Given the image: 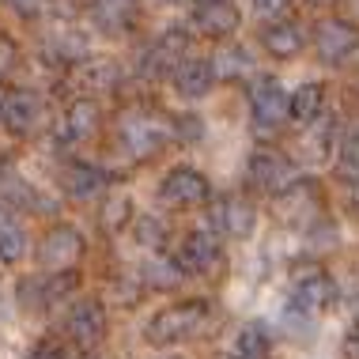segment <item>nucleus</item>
<instances>
[{"label":"nucleus","mask_w":359,"mask_h":359,"mask_svg":"<svg viewBox=\"0 0 359 359\" xmlns=\"http://www.w3.org/2000/svg\"><path fill=\"white\" fill-rule=\"evenodd\" d=\"M69 337H72V344L87 348V352L99 348L102 337H106V310H102V303H95V299L76 303L72 314H69Z\"/></svg>","instance_id":"f8f14e48"},{"label":"nucleus","mask_w":359,"mask_h":359,"mask_svg":"<svg viewBox=\"0 0 359 359\" xmlns=\"http://www.w3.org/2000/svg\"><path fill=\"white\" fill-rule=\"evenodd\" d=\"M159 4H174V0H159Z\"/></svg>","instance_id":"58836bf2"},{"label":"nucleus","mask_w":359,"mask_h":359,"mask_svg":"<svg viewBox=\"0 0 359 359\" xmlns=\"http://www.w3.org/2000/svg\"><path fill=\"white\" fill-rule=\"evenodd\" d=\"M144 273H148V284H151V287H174L182 276H186L174 257H155V261H148V269H144Z\"/></svg>","instance_id":"a878e982"},{"label":"nucleus","mask_w":359,"mask_h":359,"mask_svg":"<svg viewBox=\"0 0 359 359\" xmlns=\"http://www.w3.org/2000/svg\"><path fill=\"white\" fill-rule=\"evenodd\" d=\"M23 254H27V235L15 223H4L0 227V265H15Z\"/></svg>","instance_id":"393cba45"},{"label":"nucleus","mask_w":359,"mask_h":359,"mask_svg":"<svg viewBox=\"0 0 359 359\" xmlns=\"http://www.w3.org/2000/svg\"><path fill=\"white\" fill-rule=\"evenodd\" d=\"M121 140H125V148H129L137 159H148V155H155L167 144V125H159L151 118V114H125V121H121Z\"/></svg>","instance_id":"9b49d317"},{"label":"nucleus","mask_w":359,"mask_h":359,"mask_svg":"<svg viewBox=\"0 0 359 359\" xmlns=\"http://www.w3.org/2000/svg\"><path fill=\"white\" fill-rule=\"evenodd\" d=\"M287 118H291L287 91L280 87V80H273V76L254 80V87H250V121H254L257 137H276Z\"/></svg>","instance_id":"f03ea898"},{"label":"nucleus","mask_w":359,"mask_h":359,"mask_svg":"<svg viewBox=\"0 0 359 359\" xmlns=\"http://www.w3.org/2000/svg\"><path fill=\"white\" fill-rule=\"evenodd\" d=\"M80 80L87 91H110L118 83V65L114 61H80Z\"/></svg>","instance_id":"5701e85b"},{"label":"nucleus","mask_w":359,"mask_h":359,"mask_svg":"<svg viewBox=\"0 0 359 359\" xmlns=\"http://www.w3.org/2000/svg\"><path fill=\"white\" fill-rule=\"evenodd\" d=\"M4 102H8V91L0 87V121H4Z\"/></svg>","instance_id":"e433bc0d"},{"label":"nucleus","mask_w":359,"mask_h":359,"mask_svg":"<svg viewBox=\"0 0 359 359\" xmlns=\"http://www.w3.org/2000/svg\"><path fill=\"white\" fill-rule=\"evenodd\" d=\"M50 50L57 53V61H65V65H80L83 57H87V38L80 31H57L50 38Z\"/></svg>","instance_id":"b1692460"},{"label":"nucleus","mask_w":359,"mask_h":359,"mask_svg":"<svg viewBox=\"0 0 359 359\" xmlns=\"http://www.w3.org/2000/svg\"><path fill=\"white\" fill-rule=\"evenodd\" d=\"M269 348H273V337H269V325L261 322H246L235 337V355L242 359H265Z\"/></svg>","instance_id":"412c9836"},{"label":"nucleus","mask_w":359,"mask_h":359,"mask_svg":"<svg viewBox=\"0 0 359 359\" xmlns=\"http://www.w3.org/2000/svg\"><path fill=\"white\" fill-rule=\"evenodd\" d=\"M15 42H12V38H8V34H0V76H4L8 69H12V65H15Z\"/></svg>","instance_id":"7c9ffc66"},{"label":"nucleus","mask_w":359,"mask_h":359,"mask_svg":"<svg viewBox=\"0 0 359 359\" xmlns=\"http://www.w3.org/2000/svg\"><path fill=\"white\" fill-rule=\"evenodd\" d=\"M238 8L235 0H197L193 8V27L208 38H227L238 31Z\"/></svg>","instance_id":"ddd939ff"},{"label":"nucleus","mask_w":359,"mask_h":359,"mask_svg":"<svg viewBox=\"0 0 359 359\" xmlns=\"http://www.w3.org/2000/svg\"><path fill=\"white\" fill-rule=\"evenodd\" d=\"M99 121H102L99 102H95V99H76L69 110H65L61 137L69 144H83V140H91L95 133H99Z\"/></svg>","instance_id":"dca6fc26"},{"label":"nucleus","mask_w":359,"mask_h":359,"mask_svg":"<svg viewBox=\"0 0 359 359\" xmlns=\"http://www.w3.org/2000/svg\"><path fill=\"white\" fill-rule=\"evenodd\" d=\"M344 205H348V212L359 219V182H348V197H344Z\"/></svg>","instance_id":"473e14b6"},{"label":"nucleus","mask_w":359,"mask_h":359,"mask_svg":"<svg viewBox=\"0 0 359 359\" xmlns=\"http://www.w3.org/2000/svg\"><path fill=\"white\" fill-rule=\"evenodd\" d=\"M125 219H129V197H114L110 205H106V219L102 223L114 231V227H121Z\"/></svg>","instance_id":"c85d7f7f"},{"label":"nucleus","mask_w":359,"mask_h":359,"mask_svg":"<svg viewBox=\"0 0 359 359\" xmlns=\"http://www.w3.org/2000/svg\"><path fill=\"white\" fill-rule=\"evenodd\" d=\"M212 72L223 76V80H235V76L250 72V53L242 46H219L216 57H212Z\"/></svg>","instance_id":"4be33fe9"},{"label":"nucleus","mask_w":359,"mask_h":359,"mask_svg":"<svg viewBox=\"0 0 359 359\" xmlns=\"http://www.w3.org/2000/svg\"><path fill=\"white\" fill-rule=\"evenodd\" d=\"M83 254V235L76 227H53L46 231L42 246H38V265L50 269V273H65V269H72L76 261Z\"/></svg>","instance_id":"6e6552de"},{"label":"nucleus","mask_w":359,"mask_h":359,"mask_svg":"<svg viewBox=\"0 0 359 359\" xmlns=\"http://www.w3.org/2000/svg\"><path fill=\"white\" fill-rule=\"evenodd\" d=\"M170 80H174V91H178L182 99H201V95H208V87L216 83V72H212V61H205V57H186Z\"/></svg>","instance_id":"a211bd4d"},{"label":"nucleus","mask_w":359,"mask_h":359,"mask_svg":"<svg viewBox=\"0 0 359 359\" xmlns=\"http://www.w3.org/2000/svg\"><path fill=\"white\" fill-rule=\"evenodd\" d=\"M355 46H359V31L348 19H322V23L314 27V50L325 65L348 61V57L355 53Z\"/></svg>","instance_id":"0eeeda50"},{"label":"nucleus","mask_w":359,"mask_h":359,"mask_svg":"<svg viewBox=\"0 0 359 359\" xmlns=\"http://www.w3.org/2000/svg\"><path fill=\"white\" fill-rule=\"evenodd\" d=\"M261 46L269 50V57L287 61V57H295L306 46V31H303V23H295V19H273V23L261 31Z\"/></svg>","instance_id":"2eb2a0df"},{"label":"nucleus","mask_w":359,"mask_h":359,"mask_svg":"<svg viewBox=\"0 0 359 359\" xmlns=\"http://www.w3.org/2000/svg\"><path fill=\"white\" fill-rule=\"evenodd\" d=\"M212 227L219 231V235L227 238H250L257 227V212L250 205L246 197H238V193H227V197H219L216 205H212Z\"/></svg>","instance_id":"9d476101"},{"label":"nucleus","mask_w":359,"mask_h":359,"mask_svg":"<svg viewBox=\"0 0 359 359\" xmlns=\"http://www.w3.org/2000/svg\"><path fill=\"white\" fill-rule=\"evenodd\" d=\"M344 8H348V15L359 19V0H344Z\"/></svg>","instance_id":"c9c22d12"},{"label":"nucleus","mask_w":359,"mask_h":359,"mask_svg":"<svg viewBox=\"0 0 359 359\" xmlns=\"http://www.w3.org/2000/svg\"><path fill=\"white\" fill-rule=\"evenodd\" d=\"M106 182H110L106 170L91 167V163H72V167L65 170L61 186H65V193H69L72 201H95L106 189Z\"/></svg>","instance_id":"6ab92c4d"},{"label":"nucleus","mask_w":359,"mask_h":359,"mask_svg":"<svg viewBox=\"0 0 359 359\" xmlns=\"http://www.w3.org/2000/svg\"><path fill=\"white\" fill-rule=\"evenodd\" d=\"M333 303V280H329L322 269H295V280H291V310H299L303 318H314Z\"/></svg>","instance_id":"423d86ee"},{"label":"nucleus","mask_w":359,"mask_h":359,"mask_svg":"<svg viewBox=\"0 0 359 359\" xmlns=\"http://www.w3.org/2000/svg\"><path fill=\"white\" fill-rule=\"evenodd\" d=\"M27 359H69V355H65V348L57 341H42V344L31 348V355H27Z\"/></svg>","instance_id":"c756f323"},{"label":"nucleus","mask_w":359,"mask_h":359,"mask_svg":"<svg viewBox=\"0 0 359 359\" xmlns=\"http://www.w3.org/2000/svg\"><path fill=\"white\" fill-rule=\"evenodd\" d=\"M91 19L102 34H125L137 23V0H91Z\"/></svg>","instance_id":"f3484780"},{"label":"nucleus","mask_w":359,"mask_h":359,"mask_svg":"<svg viewBox=\"0 0 359 359\" xmlns=\"http://www.w3.org/2000/svg\"><path fill=\"white\" fill-rule=\"evenodd\" d=\"M337 170H341L348 182H359V133H352V137L344 140L341 159H337Z\"/></svg>","instance_id":"bb28decb"},{"label":"nucleus","mask_w":359,"mask_h":359,"mask_svg":"<svg viewBox=\"0 0 359 359\" xmlns=\"http://www.w3.org/2000/svg\"><path fill=\"white\" fill-rule=\"evenodd\" d=\"M208 322H212V303H205V299H186V303L163 306L148 322L144 337L155 348H167V344H182V341H197L208 329Z\"/></svg>","instance_id":"f257e3e1"},{"label":"nucleus","mask_w":359,"mask_h":359,"mask_svg":"<svg viewBox=\"0 0 359 359\" xmlns=\"http://www.w3.org/2000/svg\"><path fill=\"white\" fill-rule=\"evenodd\" d=\"M4 223H8V219H4V208H0V227H4Z\"/></svg>","instance_id":"4c0bfd02"},{"label":"nucleus","mask_w":359,"mask_h":359,"mask_svg":"<svg viewBox=\"0 0 359 359\" xmlns=\"http://www.w3.org/2000/svg\"><path fill=\"white\" fill-rule=\"evenodd\" d=\"M137 235H140V242H148V246H159V223H151V219H140L137 223Z\"/></svg>","instance_id":"2f4dec72"},{"label":"nucleus","mask_w":359,"mask_h":359,"mask_svg":"<svg viewBox=\"0 0 359 359\" xmlns=\"http://www.w3.org/2000/svg\"><path fill=\"white\" fill-rule=\"evenodd\" d=\"M42 121V99L34 91H8V102H4V125L8 133L15 137H31Z\"/></svg>","instance_id":"4468645a"},{"label":"nucleus","mask_w":359,"mask_h":359,"mask_svg":"<svg viewBox=\"0 0 359 359\" xmlns=\"http://www.w3.org/2000/svg\"><path fill=\"white\" fill-rule=\"evenodd\" d=\"M186 57H189V34L182 31V27H170V31H163L148 50H144L140 76H151V80H159V76H174Z\"/></svg>","instance_id":"20e7f679"},{"label":"nucleus","mask_w":359,"mask_h":359,"mask_svg":"<svg viewBox=\"0 0 359 359\" xmlns=\"http://www.w3.org/2000/svg\"><path fill=\"white\" fill-rule=\"evenodd\" d=\"M159 197H163V205H170V208H197L212 197V186H208V178L201 170L174 167V170L163 174Z\"/></svg>","instance_id":"39448f33"},{"label":"nucleus","mask_w":359,"mask_h":359,"mask_svg":"<svg viewBox=\"0 0 359 359\" xmlns=\"http://www.w3.org/2000/svg\"><path fill=\"white\" fill-rule=\"evenodd\" d=\"M246 182L257 193H273V197H284V193L299 182V167L287 159L284 151L276 148H257L246 163Z\"/></svg>","instance_id":"7ed1b4c3"},{"label":"nucleus","mask_w":359,"mask_h":359,"mask_svg":"<svg viewBox=\"0 0 359 359\" xmlns=\"http://www.w3.org/2000/svg\"><path fill=\"white\" fill-rule=\"evenodd\" d=\"M291 4H295V0H254V12L273 23V19H284L291 12Z\"/></svg>","instance_id":"cd10ccee"},{"label":"nucleus","mask_w":359,"mask_h":359,"mask_svg":"<svg viewBox=\"0 0 359 359\" xmlns=\"http://www.w3.org/2000/svg\"><path fill=\"white\" fill-rule=\"evenodd\" d=\"M341 352H344V359H359V333H352V337H348Z\"/></svg>","instance_id":"f704fd0d"},{"label":"nucleus","mask_w":359,"mask_h":359,"mask_svg":"<svg viewBox=\"0 0 359 359\" xmlns=\"http://www.w3.org/2000/svg\"><path fill=\"white\" fill-rule=\"evenodd\" d=\"M174 261L182 265L186 276H208V273H216V269L223 265V254H219V242L212 238L208 231H189V235L182 238Z\"/></svg>","instance_id":"1a4fd4ad"},{"label":"nucleus","mask_w":359,"mask_h":359,"mask_svg":"<svg viewBox=\"0 0 359 359\" xmlns=\"http://www.w3.org/2000/svg\"><path fill=\"white\" fill-rule=\"evenodd\" d=\"M8 4H12L15 12H23V15H34L38 8H42V0H8Z\"/></svg>","instance_id":"72a5a7b5"},{"label":"nucleus","mask_w":359,"mask_h":359,"mask_svg":"<svg viewBox=\"0 0 359 359\" xmlns=\"http://www.w3.org/2000/svg\"><path fill=\"white\" fill-rule=\"evenodd\" d=\"M352 57H359V46H355V53H352Z\"/></svg>","instance_id":"ea45409f"},{"label":"nucleus","mask_w":359,"mask_h":359,"mask_svg":"<svg viewBox=\"0 0 359 359\" xmlns=\"http://www.w3.org/2000/svg\"><path fill=\"white\" fill-rule=\"evenodd\" d=\"M322 110H325V83H318V80L299 83L295 91L287 95V114H291V121H299V125H314Z\"/></svg>","instance_id":"aec40b11"}]
</instances>
